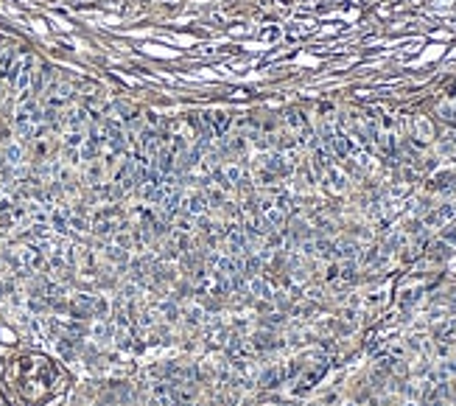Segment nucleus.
Listing matches in <instances>:
<instances>
[{
	"label": "nucleus",
	"instance_id": "obj_1",
	"mask_svg": "<svg viewBox=\"0 0 456 406\" xmlns=\"http://www.w3.org/2000/svg\"><path fill=\"white\" fill-rule=\"evenodd\" d=\"M205 121L210 123V129H213V135L219 137V135H224V129L229 126V118L224 112H210V115H205Z\"/></svg>",
	"mask_w": 456,
	"mask_h": 406
}]
</instances>
